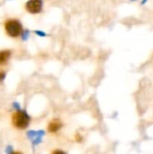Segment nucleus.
<instances>
[{
  "label": "nucleus",
  "mask_w": 153,
  "mask_h": 154,
  "mask_svg": "<svg viewBox=\"0 0 153 154\" xmlns=\"http://www.w3.org/2000/svg\"><path fill=\"white\" fill-rule=\"evenodd\" d=\"M5 152H6V153H12V152H13V148H12V146H7V148L5 149Z\"/></svg>",
  "instance_id": "6e6552de"
},
{
  "label": "nucleus",
  "mask_w": 153,
  "mask_h": 154,
  "mask_svg": "<svg viewBox=\"0 0 153 154\" xmlns=\"http://www.w3.org/2000/svg\"><path fill=\"white\" fill-rule=\"evenodd\" d=\"M35 33L38 34V35H40V36H45V35H46L44 32H41V31H35Z\"/></svg>",
  "instance_id": "1a4fd4ad"
},
{
  "label": "nucleus",
  "mask_w": 153,
  "mask_h": 154,
  "mask_svg": "<svg viewBox=\"0 0 153 154\" xmlns=\"http://www.w3.org/2000/svg\"><path fill=\"white\" fill-rule=\"evenodd\" d=\"M30 116L23 110H17L12 116V124L14 127H15L18 130L26 129L30 124Z\"/></svg>",
  "instance_id": "f257e3e1"
},
{
  "label": "nucleus",
  "mask_w": 153,
  "mask_h": 154,
  "mask_svg": "<svg viewBox=\"0 0 153 154\" xmlns=\"http://www.w3.org/2000/svg\"><path fill=\"white\" fill-rule=\"evenodd\" d=\"M29 31L27 30V31H24V32H23V33H22V39L23 40V41H25V40H27L28 39V37H29Z\"/></svg>",
  "instance_id": "423d86ee"
},
{
  "label": "nucleus",
  "mask_w": 153,
  "mask_h": 154,
  "mask_svg": "<svg viewBox=\"0 0 153 154\" xmlns=\"http://www.w3.org/2000/svg\"><path fill=\"white\" fill-rule=\"evenodd\" d=\"M62 125H62V123H61V121L60 119H57V118L52 119L48 125V131L50 134H55V133H57L58 131H60L61 129Z\"/></svg>",
  "instance_id": "20e7f679"
},
{
  "label": "nucleus",
  "mask_w": 153,
  "mask_h": 154,
  "mask_svg": "<svg viewBox=\"0 0 153 154\" xmlns=\"http://www.w3.org/2000/svg\"><path fill=\"white\" fill-rule=\"evenodd\" d=\"M11 57V51L4 50L0 51V66L5 64Z\"/></svg>",
  "instance_id": "39448f33"
},
{
  "label": "nucleus",
  "mask_w": 153,
  "mask_h": 154,
  "mask_svg": "<svg viewBox=\"0 0 153 154\" xmlns=\"http://www.w3.org/2000/svg\"><path fill=\"white\" fill-rule=\"evenodd\" d=\"M13 106H14L16 110H20V106H19L18 103H14V104H13Z\"/></svg>",
  "instance_id": "9d476101"
},
{
  "label": "nucleus",
  "mask_w": 153,
  "mask_h": 154,
  "mask_svg": "<svg viewBox=\"0 0 153 154\" xmlns=\"http://www.w3.org/2000/svg\"><path fill=\"white\" fill-rule=\"evenodd\" d=\"M5 32L13 38L19 37L23 33V26L18 20L9 19L5 23Z\"/></svg>",
  "instance_id": "f03ea898"
},
{
  "label": "nucleus",
  "mask_w": 153,
  "mask_h": 154,
  "mask_svg": "<svg viewBox=\"0 0 153 154\" xmlns=\"http://www.w3.org/2000/svg\"><path fill=\"white\" fill-rule=\"evenodd\" d=\"M5 78V72L0 70V81H3Z\"/></svg>",
  "instance_id": "0eeeda50"
},
{
  "label": "nucleus",
  "mask_w": 153,
  "mask_h": 154,
  "mask_svg": "<svg viewBox=\"0 0 153 154\" xmlns=\"http://www.w3.org/2000/svg\"><path fill=\"white\" fill-rule=\"evenodd\" d=\"M42 0H29L25 4V9L30 14H39L42 9Z\"/></svg>",
  "instance_id": "7ed1b4c3"
}]
</instances>
